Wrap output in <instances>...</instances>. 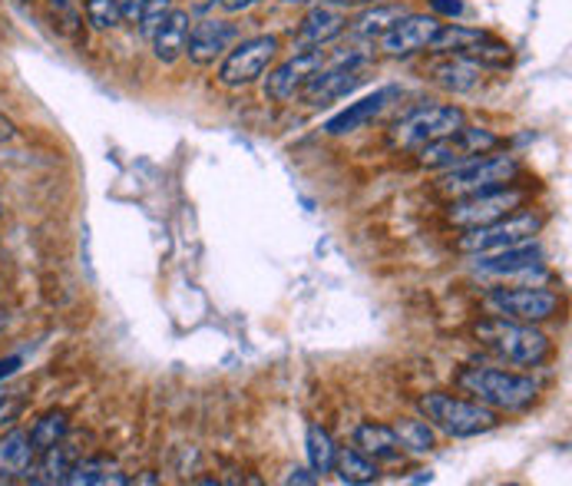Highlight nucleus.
<instances>
[{"mask_svg":"<svg viewBox=\"0 0 572 486\" xmlns=\"http://www.w3.org/2000/svg\"><path fill=\"white\" fill-rule=\"evenodd\" d=\"M440 17H433V14H404L378 44H381V54L384 57H391V60H407V57H414V54H424V50H430V40L437 37V31H440Z\"/></svg>","mask_w":572,"mask_h":486,"instance_id":"13","label":"nucleus"},{"mask_svg":"<svg viewBox=\"0 0 572 486\" xmlns=\"http://www.w3.org/2000/svg\"><path fill=\"white\" fill-rule=\"evenodd\" d=\"M520 176V159L510 153H484L474 156L453 169H443L437 192H443L446 199H464V195H480V192H493L503 186H513Z\"/></svg>","mask_w":572,"mask_h":486,"instance_id":"4","label":"nucleus"},{"mask_svg":"<svg viewBox=\"0 0 572 486\" xmlns=\"http://www.w3.org/2000/svg\"><path fill=\"white\" fill-rule=\"evenodd\" d=\"M0 218H4V205H0Z\"/></svg>","mask_w":572,"mask_h":486,"instance_id":"41","label":"nucleus"},{"mask_svg":"<svg viewBox=\"0 0 572 486\" xmlns=\"http://www.w3.org/2000/svg\"><path fill=\"white\" fill-rule=\"evenodd\" d=\"M348 31V14L334 8V4H311L305 21L298 24V50H321L331 40H337L341 34Z\"/></svg>","mask_w":572,"mask_h":486,"instance_id":"16","label":"nucleus"},{"mask_svg":"<svg viewBox=\"0 0 572 486\" xmlns=\"http://www.w3.org/2000/svg\"><path fill=\"white\" fill-rule=\"evenodd\" d=\"M0 328H4V318H0Z\"/></svg>","mask_w":572,"mask_h":486,"instance_id":"42","label":"nucleus"},{"mask_svg":"<svg viewBox=\"0 0 572 486\" xmlns=\"http://www.w3.org/2000/svg\"><path fill=\"white\" fill-rule=\"evenodd\" d=\"M189 27H192V17H189V11H182V8H172L169 17L156 27V34L150 37V44H153V57H156L163 67H172V63L182 60Z\"/></svg>","mask_w":572,"mask_h":486,"instance_id":"19","label":"nucleus"},{"mask_svg":"<svg viewBox=\"0 0 572 486\" xmlns=\"http://www.w3.org/2000/svg\"><path fill=\"white\" fill-rule=\"evenodd\" d=\"M305 453H308V466H311L318 476H324V473H331V466H334L337 443L331 440V434H327L321 424H311L308 434H305Z\"/></svg>","mask_w":572,"mask_h":486,"instance_id":"28","label":"nucleus"},{"mask_svg":"<svg viewBox=\"0 0 572 486\" xmlns=\"http://www.w3.org/2000/svg\"><path fill=\"white\" fill-rule=\"evenodd\" d=\"M424 420L453 437V440H470L480 434H490L500 427V411L480 404V401H467V398H456V394H443V391H430L417 401Z\"/></svg>","mask_w":572,"mask_h":486,"instance_id":"1","label":"nucleus"},{"mask_svg":"<svg viewBox=\"0 0 572 486\" xmlns=\"http://www.w3.org/2000/svg\"><path fill=\"white\" fill-rule=\"evenodd\" d=\"M500 146H503V140H500L497 133L464 123L456 133H450V137H443V140L424 146V150L417 153V159H420L424 169H453V166H461V163H467V159H474V156L493 153V150H500Z\"/></svg>","mask_w":572,"mask_h":486,"instance_id":"9","label":"nucleus"},{"mask_svg":"<svg viewBox=\"0 0 572 486\" xmlns=\"http://www.w3.org/2000/svg\"><path fill=\"white\" fill-rule=\"evenodd\" d=\"M34 457L37 447L27 430H8L0 437V476L4 479H21L34 473Z\"/></svg>","mask_w":572,"mask_h":486,"instance_id":"20","label":"nucleus"},{"mask_svg":"<svg viewBox=\"0 0 572 486\" xmlns=\"http://www.w3.org/2000/svg\"><path fill=\"white\" fill-rule=\"evenodd\" d=\"M31 440H34V447H37V453L40 450H47V447H53V443H60V440H67V434H70V420H67V414L63 411H50V414H44L31 430Z\"/></svg>","mask_w":572,"mask_h":486,"instance_id":"29","label":"nucleus"},{"mask_svg":"<svg viewBox=\"0 0 572 486\" xmlns=\"http://www.w3.org/2000/svg\"><path fill=\"white\" fill-rule=\"evenodd\" d=\"M543 232V215L539 212H510L490 225L480 228H464V235L456 238V249L464 256H487V252H503L513 246H526Z\"/></svg>","mask_w":572,"mask_h":486,"instance_id":"5","label":"nucleus"},{"mask_svg":"<svg viewBox=\"0 0 572 486\" xmlns=\"http://www.w3.org/2000/svg\"><path fill=\"white\" fill-rule=\"evenodd\" d=\"M474 269L480 275H493V278H513V275H529V272H543V249L536 241H526V246H513L503 252H487V256H474Z\"/></svg>","mask_w":572,"mask_h":486,"instance_id":"17","label":"nucleus"},{"mask_svg":"<svg viewBox=\"0 0 572 486\" xmlns=\"http://www.w3.org/2000/svg\"><path fill=\"white\" fill-rule=\"evenodd\" d=\"M67 486H123V483H130V476L117 466V463H109V460H103V457H90V460H76L73 466H70V473H67V479H63Z\"/></svg>","mask_w":572,"mask_h":486,"instance_id":"22","label":"nucleus"},{"mask_svg":"<svg viewBox=\"0 0 572 486\" xmlns=\"http://www.w3.org/2000/svg\"><path fill=\"white\" fill-rule=\"evenodd\" d=\"M143 4H146V0H117V8H120L123 24H140Z\"/></svg>","mask_w":572,"mask_h":486,"instance_id":"33","label":"nucleus"},{"mask_svg":"<svg viewBox=\"0 0 572 486\" xmlns=\"http://www.w3.org/2000/svg\"><path fill=\"white\" fill-rule=\"evenodd\" d=\"M288 8H301V4H318V0H285Z\"/></svg>","mask_w":572,"mask_h":486,"instance_id":"39","label":"nucleus"},{"mask_svg":"<svg viewBox=\"0 0 572 486\" xmlns=\"http://www.w3.org/2000/svg\"><path fill=\"white\" fill-rule=\"evenodd\" d=\"M318 479H321V476H318L311 466H308V470H305V466H295V470H288V476H285V483H308V486L318 483Z\"/></svg>","mask_w":572,"mask_h":486,"instance_id":"37","label":"nucleus"},{"mask_svg":"<svg viewBox=\"0 0 572 486\" xmlns=\"http://www.w3.org/2000/svg\"><path fill=\"white\" fill-rule=\"evenodd\" d=\"M215 4H218L222 14H246V11L259 8L262 0H215Z\"/></svg>","mask_w":572,"mask_h":486,"instance_id":"34","label":"nucleus"},{"mask_svg":"<svg viewBox=\"0 0 572 486\" xmlns=\"http://www.w3.org/2000/svg\"><path fill=\"white\" fill-rule=\"evenodd\" d=\"M321 63H324V50H295V57H288L275 70H269V76L262 83L265 99L291 103L295 96H301V90L321 70Z\"/></svg>","mask_w":572,"mask_h":486,"instance_id":"12","label":"nucleus"},{"mask_svg":"<svg viewBox=\"0 0 572 486\" xmlns=\"http://www.w3.org/2000/svg\"><path fill=\"white\" fill-rule=\"evenodd\" d=\"M430 73H433V83L443 86L446 93H474L487 76V70L477 60L461 57V54H450V57L437 60L430 67Z\"/></svg>","mask_w":572,"mask_h":486,"instance_id":"18","label":"nucleus"},{"mask_svg":"<svg viewBox=\"0 0 572 486\" xmlns=\"http://www.w3.org/2000/svg\"><path fill=\"white\" fill-rule=\"evenodd\" d=\"M233 40H236V27L233 24L208 17V21H199V24L189 27L182 57H189L192 67H212L215 60H222L228 54Z\"/></svg>","mask_w":572,"mask_h":486,"instance_id":"14","label":"nucleus"},{"mask_svg":"<svg viewBox=\"0 0 572 486\" xmlns=\"http://www.w3.org/2000/svg\"><path fill=\"white\" fill-rule=\"evenodd\" d=\"M331 473H337L341 483H374L381 476L378 460H371L368 453H361L358 447H337L334 453V466Z\"/></svg>","mask_w":572,"mask_h":486,"instance_id":"24","label":"nucleus"},{"mask_svg":"<svg viewBox=\"0 0 572 486\" xmlns=\"http://www.w3.org/2000/svg\"><path fill=\"white\" fill-rule=\"evenodd\" d=\"M278 50H282V44H278L275 34H259V37H249V40H239L236 47H228V54L222 57L215 76L228 90L252 86L272 70Z\"/></svg>","mask_w":572,"mask_h":486,"instance_id":"7","label":"nucleus"},{"mask_svg":"<svg viewBox=\"0 0 572 486\" xmlns=\"http://www.w3.org/2000/svg\"><path fill=\"white\" fill-rule=\"evenodd\" d=\"M40 453H44V460H40V476H34L37 483H63L70 466L80 460V450L67 440H60V443H53Z\"/></svg>","mask_w":572,"mask_h":486,"instance_id":"27","label":"nucleus"},{"mask_svg":"<svg viewBox=\"0 0 572 486\" xmlns=\"http://www.w3.org/2000/svg\"><path fill=\"white\" fill-rule=\"evenodd\" d=\"M526 199H529V192L516 189V186H503V189L480 192V195H464V199H450L446 218L456 228H480V225H490V222L523 209Z\"/></svg>","mask_w":572,"mask_h":486,"instance_id":"10","label":"nucleus"},{"mask_svg":"<svg viewBox=\"0 0 572 486\" xmlns=\"http://www.w3.org/2000/svg\"><path fill=\"white\" fill-rule=\"evenodd\" d=\"M17 137H21L17 123H14L11 116H4V112H0V143H14Z\"/></svg>","mask_w":572,"mask_h":486,"instance_id":"36","label":"nucleus"},{"mask_svg":"<svg viewBox=\"0 0 572 486\" xmlns=\"http://www.w3.org/2000/svg\"><path fill=\"white\" fill-rule=\"evenodd\" d=\"M50 4H53V8H60V11H63V8H67V0H50Z\"/></svg>","mask_w":572,"mask_h":486,"instance_id":"40","label":"nucleus"},{"mask_svg":"<svg viewBox=\"0 0 572 486\" xmlns=\"http://www.w3.org/2000/svg\"><path fill=\"white\" fill-rule=\"evenodd\" d=\"M169 11H172V0H146L143 14H140V34L150 40L156 34V27L169 17Z\"/></svg>","mask_w":572,"mask_h":486,"instance_id":"31","label":"nucleus"},{"mask_svg":"<svg viewBox=\"0 0 572 486\" xmlns=\"http://www.w3.org/2000/svg\"><path fill=\"white\" fill-rule=\"evenodd\" d=\"M371 4H384V0H337V8H371Z\"/></svg>","mask_w":572,"mask_h":486,"instance_id":"38","label":"nucleus"},{"mask_svg":"<svg viewBox=\"0 0 572 486\" xmlns=\"http://www.w3.org/2000/svg\"><path fill=\"white\" fill-rule=\"evenodd\" d=\"M487 31L480 27H464V24H440L437 37L430 40V50L440 54V57H450V54H464L467 47H474L477 40H484Z\"/></svg>","mask_w":572,"mask_h":486,"instance_id":"26","label":"nucleus"},{"mask_svg":"<svg viewBox=\"0 0 572 486\" xmlns=\"http://www.w3.org/2000/svg\"><path fill=\"white\" fill-rule=\"evenodd\" d=\"M365 70H368V57L365 54H341L337 60H327V54H324L321 70L301 90V99L308 106H314V109L318 106H331L334 99L355 93L368 80Z\"/></svg>","mask_w":572,"mask_h":486,"instance_id":"8","label":"nucleus"},{"mask_svg":"<svg viewBox=\"0 0 572 486\" xmlns=\"http://www.w3.org/2000/svg\"><path fill=\"white\" fill-rule=\"evenodd\" d=\"M83 11H86V24L99 34H109V31H117L123 24L117 0H86Z\"/></svg>","mask_w":572,"mask_h":486,"instance_id":"30","label":"nucleus"},{"mask_svg":"<svg viewBox=\"0 0 572 486\" xmlns=\"http://www.w3.org/2000/svg\"><path fill=\"white\" fill-rule=\"evenodd\" d=\"M391 430H394V437H397V443H401L404 453L424 457V453H430V450L437 447L433 427H430L427 420H420V417H397V420L391 424Z\"/></svg>","mask_w":572,"mask_h":486,"instance_id":"25","label":"nucleus"},{"mask_svg":"<svg viewBox=\"0 0 572 486\" xmlns=\"http://www.w3.org/2000/svg\"><path fill=\"white\" fill-rule=\"evenodd\" d=\"M474 334L497 357H503L510 364H520V368H536V364H543L552 351V344L543 331H536L533 324H523V321L500 318V315L484 318L474 328Z\"/></svg>","mask_w":572,"mask_h":486,"instance_id":"2","label":"nucleus"},{"mask_svg":"<svg viewBox=\"0 0 572 486\" xmlns=\"http://www.w3.org/2000/svg\"><path fill=\"white\" fill-rule=\"evenodd\" d=\"M21 414V401L11 394H0V424H11Z\"/></svg>","mask_w":572,"mask_h":486,"instance_id":"35","label":"nucleus"},{"mask_svg":"<svg viewBox=\"0 0 572 486\" xmlns=\"http://www.w3.org/2000/svg\"><path fill=\"white\" fill-rule=\"evenodd\" d=\"M427 8H430V14L433 17H461L467 8H464V0H427Z\"/></svg>","mask_w":572,"mask_h":486,"instance_id":"32","label":"nucleus"},{"mask_svg":"<svg viewBox=\"0 0 572 486\" xmlns=\"http://www.w3.org/2000/svg\"><path fill=\"white\" fill-rule=\"evenodd\" d=\"M394 99H401V86H381L371 96H365V99L351 103L348 109H341L337 116H331L324 123V133L327 137H351V133L365 130L368 123H374Z\"/></svg>","mask_w":572,"mask_h":486,"instance_id":"15","label":"nucleus"},{"mask_svg":"<svg viewBox=\"0 0 572 486\" xmlns=\"http://www.w3.org/2000/svg\"><path fill=\"white\" fill-rule=\"evenodd\" d=\"M355 447L361 453H368L371 460H384V463H394L404 453L391 424H378V420H361L355 427Z\"/></svg>","mask_w":572,"mask_h":486,"instance_id":"21","label":"nucleus"},{"mask_svg":"<svg viewBox=\"0 0 572 486\" xmlns=\"http://www.w3.org/2000/svg\"><path fill=\"white\" fill-rule=\"evenodd\" d=\"M404 14H407L404 4H391V0H384V4H371L365 14H358V17L348 21V24H351V34H355L358 40H381Z\"/></svg>","mask_w":572,"mask_h":486,"instance_id":"23","label":"nucleus"},{"mask_svg":"<svg viewBox=\"0 0 572 486\" xmlns=\"http://www.w3.org/2000/svg\"><path fill=\"white\" fill-rule=\"evenodd\" d=\"M461 391L493 411H526L539 398V384L526 375L503 371V368H464L456 378Z\"/></svg>","mask_w":572,"mask_h":486,"instance_id":"3","label":"nucleus"},{"mask_svg":"<svg viewBox=\"0 0 572 486\" xmlns=\"http://www.w3.org/2000/svg\"><path fill=\"white\" fill-rule=\"evenodd\" d=\"M467 123V112L461 106H420L407 112L401 123L391 130V143L404 153H420L424 146L456 133Z\"/></svg>","mask_w":572,"mask_h":486,"instance_id":"6","label":"nucleus"},{"mask_svg":"<svg viewBox=\"0 0 572 486\" xmlns=\"http://www.w3.org/2000/svg\"><path fill=\"white\" fill-rule=\"evenodd\" d=\"M487 305L493 308V315L510 318V321H523V324H539V321H549L562 311V298L556 292L533 288V285L493 288L487 295Z\"/></svg>","mask_w":572,"mask_h":486,"instance_id":"11","label":"nucleus"}]
</instances>
